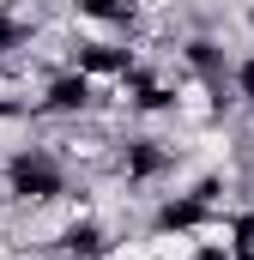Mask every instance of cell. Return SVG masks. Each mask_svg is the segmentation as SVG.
<instances>
[{"mask_svg":"<svg viewBox=\"0 0 254 260\" xmlns=\"http://www.w3.org/2000/svg\"><path fill=\"white\" fill-rule=\"evenodd\" d=\"M6 254H12V242H6V236H0V260H6Z\"/></svg>","mask_w":254,"mask_h":260,"instance_id":"6da1fadb","label":"cell"},{"mask_svg":"<svg viewBox=\"0 0 254 260\" xmlns=\"http://www.w3.org/2000/svg\"><path fill=\"white\" fill-rule=\"evenodd\" d=\"M0 12H6V0H0Z\"/></svg>","mask_w":254,"mask_h":260,"instance_id":"7a4b0ae2","label":"cell"}]
</instances>
